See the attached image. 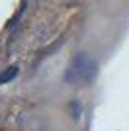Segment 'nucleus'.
<instances>
[{
  "label": "nucleus",
  "instance_id": "3",
  "mask_svg": "<svg viewBox=\"0 0 129 131\" xmlns=\"http://www.w3.org/2000/svg\"><path fill=\"white\" fill-rule=\"evenodd\" d=\"M70 112H72V117H74V119H78V117H80V112H82V108H80V104H78V102H72V104H70Z\"/></svg>",
  "mask_w": 129,
  "mask_h": 131
},
{
  "label": "nucleus",
  "instance_id": "1",
  "mask_svg": "<svg viewBox=\"0 0 129 131\" xmlns=\"http://www.w3.org/2000/svg\"><path fill=\"white\" fill-rule=\"evenodd\" d=\"M98 74V63L86 53H78L72 57L69 67L64 69L63 80L69 84H86L92 82Z\"/></svg>",
  "mask_w": 129,
  "mask_h": 131
},
{
  "label": "nucleus",
  "instance_id": "2",
  "mask_svg": "<svg viewBox=\"0 0 129 131\" xmlns=\"http://www.w3.org/2000/svg\"><path fill=\"white\" fill-rule=\"evenodd\" d=\"M18 72H20V69H18L16 65L8 67L6 71H2V72H0V84H8V82H12L14 78L18 77Z\"/></svg>",
  "mask_w": 129,
  "mask_h": 131
}]
</instances>
